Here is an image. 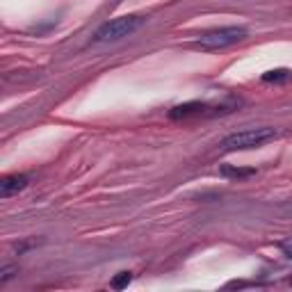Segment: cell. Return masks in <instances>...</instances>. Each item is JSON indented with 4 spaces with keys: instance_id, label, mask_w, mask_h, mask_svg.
Listing matches in <instances>:
<instances>
[{
    "instance_id": "obj_1",
    "label": "cell",
    "mask_w": 292,
    "mask_h": 292,
    "mask_svg": "<svg viewBox=\"0 0 292 292\" xmlns=\"http://www.w3.org/2000/svg\"><path fill=\"white\" fill-rule=\"evenodd\" d=\"M144 23H146V18L137 16V14L112 18V21L103 23L101 28L96 30L94 42H119V39H124V37H130L132 32H137Z\"/></svg>"
},
{
    "instance_id": "obj_2",
    "label": "cell",
    "mask_w": 292,
    "mask_h": 292,
    "mask_svg": "<svg viewBox=\"0 0 292 292\" xmlns=\"http://www.w3.org/2000/svg\"><path fill=\"white\" fill-rule=\"evenodd\" d=\"M279 132L269 125H262V128H249V130H242V132H233L228 135L221 146L224 151H249V149H256V146H262L265 142H272L276 139Z\"/></svg>"
},
{
    "instance_id": "obj_3",
    "label": "cell",
    "mask_w": 292,
    "mask_h": 292,
    "mask_svg": "<svg viewBox=\"0 0 292 292\" xmlns=\"http://www.w3.org/2000/svg\"><path fill=\"white\" fill-rule=\"evenodd\" d=\"M247 37V28H240V25H228V28H217V30L203 32L199 37V46L208 48V50H219V48H228L233 43L242 42Z\"/></svg>"
},
{
    "instance_id": "obj_4",
    "label": "cell",
    "mask_w": 292,
    "mask_h": 292,
    "mask_svg": "<svg viewBox=\"0 0 292 292\" xmlns=\"http://www.w3.org/2000/svg\"><path fill=\"white\" fill-rule=\"evenodd\" d=\"M28 176H23V173H14V176H5V178L0 180V197L2 199H9L12 194H16V192L25 190L28 187Z\"/></svg>"
},
{
    "instance_id": "obj_5",
    "label": "cell",
    "mask_w": 292,
    "mask_h": 292,
    "mask_svg": "<svg viewBox=\"0 0 292 292\" xmlns=\"http://www.w3.org/2000/svg\"><path fill=\"white\" fill-rule=\"evenodd\" d=\"M208 110V105L201 101H192V103H183L176 108L169 110V119H190V117H199Z\"/></svg>"
},
{
    "instance_id": "obj_6",
    "label": "cell",
    "mask_w": 292,
    "mask_h": 292,
    "mask_svg": "<svg viewBox=\"0 0 292 292\" xmlns=\"http://www.w3.org/2000/svg\"><path fill=\"white\" fill-rule=\"evenodd\" d=\"M221 176L226 178H249V176H256V169L251 167H233V165H221Z\"/></svg>"
},
{
    "instance_id": "obj_7",
    "label": "cell",
    "mask_w": 292,
    "mask_h": 292,
    "mask_svg": "<svg viewBox=\"0 0 292 292\" xmlns=\"http://www.w3.org/2000/svg\"><path fill=\"white\" fill-rule=\"evenodd\" d=\"M292 78V71L288 69H272V71L262 73V83H286Z\"/></svg>"
},
{
    "instance_id": "obj_8",
    "label": "cell",
    "mask_w": 292,
    "mask_h": 292,
    "mask_svg": "<svg viewBox=\"0 0 292 292\" xmlns=\"http://www.w3.org/2000/svg\"><path fill=\"white\" fill-rule=\"evenodd\" d=\"M128 283H130V272H121L119 276H114L112 288H114V290H121V288H125Z\"/></svg>"
},
{
    "instance_id": "obj_9",
    "label": "cell",
    "mask_w": 292,
    "mask_h": 292,
    "mask_svg": "<svg viewBox=\"0 0 292 292\" xmlns=\"http://www.w3.org/2000/svg\"><path fill=\"white\" fill-rule=\"evenodd\" d=\"M14 272H16V267H12V265H5V267H2V272H0V283H7V281L14 276Z\"/></svg>"
}]
</instances>
